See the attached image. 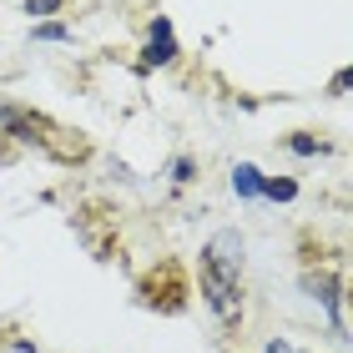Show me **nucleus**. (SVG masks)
<instances>
[{"label": "nucleus", "instance_id": "f257e3e1", "mask_svg": "<svg viewBox=\"0 0 353 353\" xmlns=\"http://www.w3.org/2000/svg\"><path fill=\"white\" fill-rule=\"evenodd\" d=\"M243 268H248V237L237 228H222L207 237V248L197 258V283L222 328L243 323Z\"/></svg>", "mask_w": 353, "mask_h": 353}, {"label": "nucleus", "instance_id": "f03ea898", "mask_svg": "<svg viewBox=\"0 0 353 353\" xmlns=\"http://www.w3.org/2000/svg\"><path fill=\"white\" fill-rule=\"evenodd\" d=\"M176 61V36H172V21L167 15H157L147 26V46H141V66L157 71V66H172Z\"/></svg>", "mask_w": 353, "mask_h": 353}, {"label": "nucleus", "instance_id": "7ed1b4c3", "mask_svg": "<svg viewBox=\"0 0 353 353\" xmlns=\"http://www.w3.org/2000/svg\"><path fill=\"white\" fill-rule=\"evenodd\" d=\"M232 192H237L243 202H258V197H263V172L252 167V162H237V167H232Z\"/></svg>", "mask_w": 353, "mask_h": 353}, {"label": "nucleus", "instance_id": "20e7f679", "mask_svg": "<svg viewBox=\"0 0 353 353\" xmlns=\"http://www.w3.org/2000/svg\"><path fill=\"white\" fill-rule=\"evenodd\" d=\"M263 197L268 202H293L298 197V182H293V176H263Z\"/></svg>", "mask_w": 353, "mask_h": 353}, {"label": "nucleus", "instance_id": "39448f33", "mask_svg": "<svg viewBox=\"0 0 353 353\" xmlns=\"http://www.w3.org/2000/svg\"><path fill=\"white\" fill-rule=\"evenodd\" d=\"M288 152H298V157H323L328 141H318L313 132H298V137H288Z\"/></svg>", "mask_w": 353, "mask_h": 353}, {"label": "nucleus", "instance_id": "423d86ee", "mask_svg": "<svg viewBox=\"0 0 353 353\" xmlns=\"http://www.w3.org/2000/svg\"><path fill=\"white\" fill-rule=\"evenodd\" d=\"M30 36H36V41H76L71 30H66V26H56V21H46V26H36V30H30Z\"/></svg>", "mask_w": 353, "mask_h": 353}, {"label": "nucleus", "instance_id": "0eeeda50", "mask_svg": "<svg viewBox=\"0 0 353 353\" xmlns=\"http://www.w3.org/2000/svg\"><path fill=\"white\" fill-rule=\"evenodd\" d=\"M192 176H197V162H192V157H176L172 162V182L182 187V182H192Z\"/></svg>", "mask_w": 353, "mask_h": 353}, {"label": "nucleus", "instance_id": "6e6552de", "mask_svg": "<svg viewBox=\"0 0 353 353\" xmlns=\"http://www.w3.org/2000/svg\"><path fill=\"white\" fill-rule=\"evenodd\" d=\"M61 0H26V15H56Z\"/></svg>", "mask_w": 353, "mask_h": 353}, {"label": "nucleus", "instance_id": "1a4fd4ad", "mask_svg": "<svg viewBox=\"0 0 353 353\" xmlns=\"http://www.w3.org/2000/svg\"><path fill=\"white\" fill-rule=\"evenodd\" d=\"M10 157H15V147H10V141H6V137H0V167H6V162H10Z\"/></svg>", "mask_w": 353, "mask_h": 353}]
</instances>
